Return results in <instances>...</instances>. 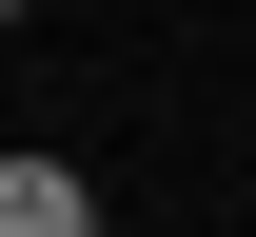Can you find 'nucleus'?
Here are the masks:
<instances>
[{
    "mask_svg": "<svg viewBox=\"0 0 256 237\" xmlns=\"http://www.w3.org/2000/svg\"><path fill=\"white\" fill-rule=\"evenodd\" d=\"M0 237H98V198H79V158H0Z\"/></svg>",
    "mask_w": 256,
    "mask_h": 237,
    "instance_id": "f257e3e1",
    "label": "nucleus"
},
{
    "mask_svg": "<svg viewBox=\"0 0 256 237\" xmlns=\"http://www.w3.org/2000/svg\"><path fill=\"white\" fill-rule=\"evenodd\" d=\"M0 20H20V0H0Z\"/></svg>",
    "mask_w": 256,
    "mask_h": 237,
    "instance_id": "f03ea898",
    "label": "nucleus"
},
{
    "mask_svg": "<svg viewBox=\"0 0 256 237\" xmlns=\"http://www.w3.org/2000/svg\"><path fill=\"white\" fill-rule=\"evenodd\" d=\"M98 237H118V217H98Z\"/></svg>",
    "mask_w": 256,
    "mask_h": 237,
    "instance_id": "7ed1b4c3",
    "label": "nucleus"
}]
</instances>
